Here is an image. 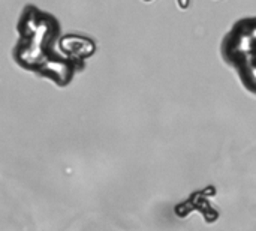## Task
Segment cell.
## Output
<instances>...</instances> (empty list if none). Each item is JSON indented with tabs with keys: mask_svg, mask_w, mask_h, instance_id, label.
<instances>
[{
	"mask_svg": "<svg viewBox=\"0 0 256 231\" xmlns=\"http://www.w3.org/2000/svg\"><path fill=\"white\" fill-rule=\"evenodd\" d=\"M62 51L64 56L76 60L84 62V59H88L96 51V44L90 38L80 36V35H66L62 39Z\"/></svg>",
	"mask_w": 256,
	"mask_h": 231,
	"instance_id": "7a4b0ae2",
	"label": "cell"
},
{
	"mask_svg": "<svg viewBox=\"0 0 256 231\" xmlns=\"http://www.w3.org/2000/svg\"><path fill=\"white\" fill-rule=\"evenodd\" d=\"M142 2H153V0H142Z\"/></svg>",
	"mask_w": 256,
	"mask_h": 231,
	"instance_id": "277c9868",
	"label": "cell"
},
{
	"mask_svg": "<svg viewBox=\"0 0 256 231\" xmlns=\"http://www.w3.org/2000/svg\"><path fill=\"white\" fill-rule=\"evenodd\" d=\"M190 2H192V0H177V6H178L180 9L186 11V9L190 6Z\"/></svg>",
	"mask_w": 256,
	"mask_h": 231,
	"instance_id": "3957f363",
	"label": "cell"
},
{
	"mask_svg": "<svg viewBox=\"0 0 256 231\" xmlns=\"http://www.w3.org/2000/svg\"><path fill=\"white\" fill-rule=\"evenodd\" d=\"M222 57L249 93L256 95V17L237 21L222 42Z\"/></svg>",
	"mask_w": 256,
	"mask_h": 231,
	"instance_id": "6da1fadb",
	"label": "cell"
}]
</instances>
